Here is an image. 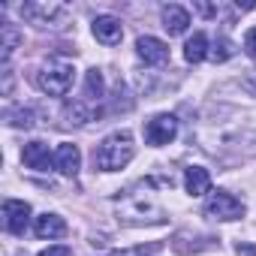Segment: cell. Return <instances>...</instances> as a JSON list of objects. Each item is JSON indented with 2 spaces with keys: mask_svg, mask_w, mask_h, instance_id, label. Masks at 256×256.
Listing matches in <instances>:
<instances>
[{
  "mask_svg": "<svg viewBox=\"0 0 256 256\" xmlns=\"http://www.w3.org/2000/svg\"><path fill=\"white\" fill-rule=\"evenodd\" d=\"M54 169L60 175H66V178L78 175V169H82V151L76 145H70V142L58 145V151H54Z\"/></svg>",
  "mask_w": 256,
  "mask_h": 256,
  "instance_id": "11",
  "label": "cell"
},
{
  "mask_svg": "<svg viewBox=\"0 0 256 256\" xmlns=\"http://www.w3.org/2000/svg\"><path fill=\"white\" fill-rule=\"evenodd\" d=\"M244 48H247L250 58H256V28H250V30L244 34Z\"/></svg>",
  "mask_w": 256,
  "mask_h": 256,
  "instance_id": "22",
  "label": "cell"
},
{
  "mask_svg": "<svg viewBox=\"0 0 256 256\" xmlns=\"http://www.w3.org/2000/svg\"><path fill=\"white\" fill-rule=\"evenodd\" d=\"M18 42H22V34H18L16 24H0V58H4V64H10Z\"/></svg>",
  "mask_w": 256,
  "mask_h": 256,
  "instance_id": "16",
  "label": "cell"
},
{
  "mask_svg": "<svg viewBox=\"0 0 256 256\" xmlns=\"http://www.w3.org/2000/svg\"><path fill=\"white\" fill-rule=\"evenodd\" d=\"M76 82V70L70 64H60V60H48L40 72H36V84L48 94V96H66L70 88Z\"/></svg>",
  "mask_w": 256,
  "mask_h": 256,
  "instance_id": "2",
  "label": "cell"
},
{
  "mask_svg": "<svg viewBox=\"0 0 256 256\" xmlns=\"http://www.w3.org/2000/svg\"><path fill=\"white\" fill-rule=\"evenodd\" d=\"M40 256H72V250L66 244H54V247H46Z\"/></svg>",
  "mask_w": 256,
  "mask_h": 256,
  "instance_id": "21",
  "label": "cell"
},
{
  "mask_svg": "<svg viewBox=\"0 0 256 256\" xmlns=\"http://www.w3.org/2000/svg\"><path fill=\"white\" fill-rule=\"evenodd\" d=\"M34 235L36 238H64L66 235V223H64V217H58V214H42V217H36L34 220Z\"/></svg>",
  "mask_w": 256,
  "mask_h": 256,
  "instance_id": "12",
  "label": "cell"
},
{
  "mask_svg": "<svg viewBox=\"0 0 256 256\" xmlns=\"http://www.w3.org/2000/svg\"><path fill=\"white\" fill-rule=\"evenodd\" d=\"M66 114L72 118V124H84L90 114H88V108L82 106V102H72V106H66Z\"/></svg>",
  "mask_w": 256,
  "mask_h": 256,
  "instance_id": "20",
  "label": "cell"
},
{
  "mask_svg": "<svg viewBox=\"0 0 256 256\" xmlns=\"http://www.w3.org/2000/svg\"><path fill=\"white\" fill-rule=\"evenodd\" d=\"M184 187H187L190 196H205V193L211 190V175H208V169L190 166V169L184 172Z\"/></svg>",
  "mask_w": 256,
  "mask_h": 256,
  "instance_id": "14",
  "label": "cell"
},
{
  "mask_svg": "<svg viewBox=\"0 0 256 256\" xmlns=\"http://www.w3.org/2000/svg\"><path fill=\"white\" fill-rule=\"evenodd\" d=\"M199 12H202V16H217V10H214V6H205V4H199Z\"/></svg>",
  "mask_w": 256,
  "mask_h": 256,
  "instance_id": "26",
  "label": "cell"
},
{
  "mask_svg": "<svg viewBox=\"0 0 256 256\" xmlns=\"http://www.w3.org/2000/svg\"><path fill=\"white\" fill-rule=\"evenodd\" d=\"M175 136H178V120H175V114H154L145 124V142L154 145V148L169 145Z\"/></svg>",
  "mask_w": 256,
  "mask_h": 256,
  "instance_id": "5",
  "label": "cell"
},
{
  "mask_svg": "<svg viewBox=\"0 0 256 256\" xmlns=\"http://www.w3.org/2000/svg\"><path fill=\"white\" fill-rule=\"evenodd\" d=\"M136 54L148 64V66H160L169 60V46L157 36H139L136 40Z\"/></svg>",
  "mask_w": 256,
  "mask_h": 256,
  "instance_id": "8",
  "label": "cell"
},
{
  "mask_svg": "<svg viewBox=\"0 0 256 256\" xmlns=\"http://www.w3.org/2000/svg\"><path fill=\"white\" fill-rule=\"evenodd\" d=\"M118 214H120V220L124 223H145V217L142 214H151L157 223H160V217H163V211H160V205L151 199V196H142V193H130L124 199V205H118Z\"/></svg>",
  "mask_w": 256,
  "mask_h": 256,
  "instance_id": "3",
  "label": "cell"
},
{
  "mask_svg": "<svg viewBox=\"0 0 256 256\" xmlns=\"http://www.w3.org/2000/svg\"><path fill=\"white\" fill-rule=\"evenodd\" d=\"M154 253V247H133V250H120V253H112V256H151Z\"/></svg>",
  "mask_w": 256,
  "mask_h": 256,
  "instance_id": "23",
  "label": "cell"
},
{
  "mask_svg": "<svg viewBox=\"0 0 256 256\" xmlns=\"http://www.w3.org/2000/svg\"><path fill=\"white\" fill-rule=\"evenodd\" d=\"M211 58H214V60H229V58H232V42H229V40H220V42H214V52H211Z\"/></svg>",
  "mask_w": 256,
  "mask_h": 256,
  "instance_id": "19",
  "label": "cell"
},
{
  "mask_svg": "<svg viewBox=\"0 0 256 256\" xmlns=\"http://www.w3.org/2000/svg\"><path fill=\"white\" fill-rule=\"evenodd\" d=\"M102 94H106L102 72H100V70H88V76H84V96H88V100H100Z\"/></svg>",
  "mask_w": 256,
  "mask_h": 256,
  "instance_id": "17",
  "label": "cell"
},
{
  "mask_svg": "<svg viewBox=\"0 0 256 256\" xmlns=\"http://www.w3.org/2000/svg\"><path fill=\"white\" fill-rule=\"evenodd\" d=\"M12 90V72H10V66L4 70V94H10Z\"/></svg>",
  "mask_w": 256,
  "mask_h": 256,
  "instance_id": "25",
  "label": "cell"
},
{
  "mask_svg": "<svg viewBox=\"0 0 256 256\" xmlns=\"http://www.w3.org/2000/svg\"><path fill=\"white\" fill-rule=\"evenodd\" d=\"M205 214L214 217V220H241V217H244V202L235 199V196L226 193V190H217V193H208Z\"/></svg>",
  "mask_w": 256,
  "mask_h": 256,
  "instance_id": "4",
  "label": "cell"
},
{
  "mask_svg": "<svg viewBox=\"0 0 256 256\" xmlns=\"http://www.w3.org/2000/svg\"><path fill=\"white\" fill-rule=\"evenodd\" d=\"M235 250H238L241 256H256V247H253V244H235Z\"/></svg>",
  "mask_w": 256,
  "mask_h": 256,
  "instance_id": "24",
  "label": "cell"
},
{
  "mask_svg": "<svg viewBox=\"0 0 256 256\" xmlns=\"http://www.w3.org/2000/svg\"><path fill=\"white\" fill-rule=\"evenodd\" d=\"M6 118H10L12 126H18V130H22V126H24V130H30V126H34V114H30L28 108H16V112H10Z\"/></svg>",
  "mask_w": 256,
  "mask_h": 256,
  "instance_id": "18",
  "label": "cell"
},
{
  "mask_svg": "<svg viewBox=\"0 0 256 256\" xmlns=\"http://www.w3.org/2000/svg\"><path fill=\"white\" fill-rule=\"evenodd\" d=\"M22 160H24L28 169H36V172H48L54 166V157L48 154L46 142H28L24 151H22Z\"/></svg>",
  "mask_w": 256,
  "mask_h": 256,
  "instance_id": "10",
  "label": "cell"
},
{
  "mask_svg": "<svg viewBox=\"0 0 256 256\" xmlns=\"http://www.w3.org/2000/svg\"><path fill=\"white\" fill-rule=\"evenodd\" d=\"M22 16H24L30 24L46 28V24H52L54 18H64V16H66V6H64V4H24V6H22Z\"/></svg>",
  "mask_w": 256,
  "mask_h": 256,
  "instance_id": "7",
  "label": "cell"
},
{
  "mask_svg": "<svg viewBox=\"0 0 256 256\" xmlns=\"http://www.w3.org/2000/svg\"><path fill=\"white\" fill-rule=\"evenodd\" d=\"M136 148H133V136L126 130H118V133H108L96 148H94V166L100 172H118L124 169L126 163L133 160Z\"/></svg>",
  "mask_w": 256,
  "mask_h": 256,
  "instance_id": "1",
  "label": "cell"
},
{
  "mask_svg": "<svg viewBox=\"0 0 256 256\" xmlns=\"http://www.w3.org/2000/svg\"><path fill=\"white\" fill-rule=\"evenodd\" d=\"M30 223V205L22 199H6L4 202V226L12 235H22Z\"/></svg>",
  "mask_w": 256,
  "mask_h": 256,
  "instance_id": "6",
  "label": "cell"
},
{
  "mask_svg": "<svg viewBox=\"0 0 256 256\" xmlns=\"http://www.w3.org/2000/svg\"><path fill=\"white\" fill-rule=\"evenodd\" d=\"M90 30H94V36L102 46H118L120 36H124V28H120V22L114 16H96L94 24H90Z\"/></svg>",
  "mask_w": 256,
  "mask_h": 256,
  "instance_id": "9",
  "label": "cell"
},
{
  "mask_svg": "<svg viewBox=\"0 0 256 256\" xmlns=\"http://www.w3.org/2000/svg\"><path fill=\"white\" fill-rule=\"evenodd\" d=\"M205 58H208V36L202 30H196L184 46V60L187 64H202Z\"/></svg>",
  "mask_w": 256,
  "mask_h": 256,
  "instance_id": "15",
  "label": "cell"
},
{
  "mask_svg": "<svg viewBox=\"0 0 256 256\" xmlns=\"http://www.w3.org/2000/svg\"><path fill=\"white\" fill-rule=\"evenodd\" d=\"M163 28L169 30V36H178V34H184V30L190 28V12H187L184 6H178V4H169V6H163Z\"/></svg>",
  "mask_w": 256,
  "mask_h": 256,
  "instance_id": "13",
  "label": "cell"
}]
</instances>
